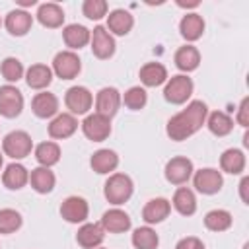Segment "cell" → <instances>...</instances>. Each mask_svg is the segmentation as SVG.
Masks as SVG:
<instances>
[{"instance_id": "obj_1", "label": "cell", "mask_w": 249, "mask_h": 249, "mask_svg": "<svg viewBox=\"0 0 249 249\" xmlns=\"http://www.w3.org/2000/svg\"><path fill=\"white\" fill-rule=\"evenodd\" d=\"M206 115H208V107L204 101L195 99L191 101L183 111H179L175 117H171L167 121V136L175 142L187 140L189 136H193L204 123H206Z\"/></svg>"}, {"instance_id": "obj_2", "label": "cell", "mask_w": 249, "mask_h": 249, "mask_svg": "<svg viewBox=\"0 0 249 249\" xmlns=\"http://www.w3.org/2000/svg\"><path fill=\"white\" fill-rule=\"evenodd\" d=\"M132 191H134L132 179L124 173L109 175V179L105 181V187H103V195L111 204H124L132 196Z\"/></svg>"}, {"instance_id": "obj_3", "label": "cell", "mask_w": 249, "mask_h": 249, "mask_svg": "<svg viewBox=\"0 0 249 249\" xmlns=\"http://www.w3.org/2000/svg\"><path fill=\"white\" fill-rule=\"evenodd\" d=\"M31 148H33V142L25 130H12L2 140V150L12 160H23L25 156L31 154Z\"/></svg>"}, {"instance_id": "obj_4", "label": "cell", "mask_w": 249, "mask_h": 249, "mask_svg": "<svg viewBox=\"0 0 249 249\" xmlns=\"http://www.w3.org/2000/svg\"><path fill=\"white\" fill-rule=\"evenodd\" d=\"M193 93V80L185 74H177L171 76L163 88V97L165 101L173 103V105H181L185 103Z\"/></svg>"}, {"instance_id": "obj_5", "label": "cell", "mask_w": 249, "mask_h": 249, "mask_svg": "<svg viewBox=\"0 0 249 249\" xmlns=\"http://www.w3.org/2000/svg\"><path fill=\"white\" fill-rule=\"evenodd\" d=\"M82 62L74 51H60L53 58V72L62 80H72L80 74Z\"/></svg>"}, {"instance_id": "obj_6", "label": "cell", "mask_w": 249, "mask_h": 249, "mask_svg": "<svg viewBox=\"0 0 249 249\" xmlns=\"http://www.w3.org/2000/svg\"><path fill=\"white\" fill-rule=\"evenodd\" d=\"M82 132L91 142H103L111 134V119H107V117H103L99 113H91V115H88L84 119Z\"/></svg>"}, {"instance_id": "obj_7", "label": "cell", "mask_w": 249, "mask_h": 249, "mask_svg": "<svg viewBox=\"0 0 249 249\" xmlns=\"http://www.w3.org/2000/svg\"><path fill=\"white\" fill-rule=\"evenodd\" d=\"M23 109V95L16 86H2L0 88V115L6 119H14Z\"/></svg>"}, {"instance_id": "obj_8", "label": "cell", "mask_w": 249, "mask_h": 249, "mask_svg": "<svg viewBox=\"0 0 249 249\" xmlns=\"http://www.w3.org/2000/svg\"><path fill=\"white\" fill-rule=\"evenodd\" d=\"M64 103L70 109V113H74V115H86L91 109L93 97H91V93H89L88 88H84V86H72L66 91V95H64Z\"/></svg>"}, {"instance_id": "obj_9", "label": "cell", "mask_w": 249, "mask_h": 249, "mask_svg": "<svg viewBox=\"0 0 249 249\" xmlns=\"http://www.w3.org/2000/svg\"><path fill=\"white\" fill-rule=\"evenodd\" d=\"M89 43H91L93 54H95L97 58H101V60L113 56V53H115V39H113V35L107 31V27H103V25L93 27V31H91V35H89Z\"/></svg>"}, {"instance_id": "obj_10", "label": "cell", "mask_w": 249, "mask_h": 249, "mask_svg": "<svg viewBox=\"0 0 249 249\" xmlns=\"http://www.w3.org/2000/svg\"><path fill=\"white\" fill-rule=\"evenodd\" d=\"M191 175H193V161L189 158L177 156L165 163V179L171 185H183L191 179Z\"/></svg>"}, {"instance_id": "obj_11", "label": "cell", "mask_w": 249, "mask_h": 249, "mask_svg": "<svg viewBox=\"0 0 249 249\" xmlns=\"http://www.w3.org/2000/svg\"><path fill=\"white\" fill-rule=\"evenodd\" d=\"M193 183L196 187L198 193L202 195H214L222 189L224 185V179H222V173L218 169H212V167H204V169H198L193 177Z\"/></svg>"}, {"instance_id": "obj_12", "label": "cell", "mask_w": 249, "mask_h": 249, "mask_svg": "<svg viewBox=\"0 0 249 249\" xmlns=\"http://www.w3.org/2000/svg\"><path fill=\"white\" fill-rule=\"evenodd\" d=\"M88 214H89V206L82 196H68L60 204V216L70 224L86 222Z\"/></svg>"}, {"instance_id": "obj_13", "label": "cell", "mask_w": 249, "mask_h": 249, "mask_svg": "<svg viewBox=\"0 0 249 249\" xmlns=\"http://www.w3.org/2000/svg\"><path fill=\"white\" fill-rule=\"evenodd\" d=\"M119 105H121V93L115 89V88H101L97 91V97H95V113L111 119L117 111H119Z\"/></svg>"}, {"instance_id": "obj_14", "label": "cell", "mask_w": 249, "mask_h": 249, "mask_svg": "<svg viewBox=\"0 0 249 249\" xmlns=\"http://www.w3.org/2000/svg\"><path fill=\"white\" fill-rule=\"evenodd\" d=\"M169 212H171V202L163 196H158L146 202V206L142 208V218L146 224H160L169 216Z\"/></svg>"}, {"instance_id": "obj_15", "label": "cell", "mask_w": 249, "mask_h": 249, "mask_svg": "<svg viewBox=\"0 0 249 249\" xmlns=\"http://www.w3.org/2000/svg\"><path fill=\"white\" fill-rule=\"evenodd\" d=\"M78 128V121L74 119V115L70 113H60L56 115L51 124H49V136L51 138H56V140H64L68 136H72Z\"/></svg>"}, {"instance_id": "obj_16", "label": "cell", "mask_w": 249, "mask_h": 249, "mask_svg": "<svg viewBox=\"0 0 249 249\" xmlns=\"http://www.w3.org/2000/svg\"><path fill=\"white\" fill-rule=\"evenodd\" d=\"M101 228L109 233H123L130 228V216L121 208H111L101 216Z\"/></svg>"}, {"instance_id": "obj_17", "label": "cell", "mask_w": 249, "mask_h": 249, "mask_svg": "<svg viewBox=\"0 0 249 249\" xmlns=\"http://www.w3.org/2000/svg\"><path fill=\"white\" fill-rule=\"evenodd\" d=\"M6 29L10 31V35H16V37H21L25 35L31 25H33V18L27 10H12L8 16H6V21H4Z\"/></svg>"}, {"instance_id": "obj_18", "label": "cell", "mask_w": 249, "mask_h": 249, "mask_svg": "<svg viewBox=\"0 0 249 249\" xmlns=\"http://www.w3.org/2000/svg\"><path fill=\"white\" fill-rule=\"evenodd\" d=\"M103 237L105 230L101 228V224H84L76 233V241L84 249H97L103 243Z\"/></svg>"}, {"instance_id": "obj_19", "label": "cell", "mask_w": 249, "mask_h": 249, "mask_svg": "<svg viewBox=\"0 0 249 249\" xmlns=\"http://www.w3.org/2000/svg\"><path fill=\"white\" fill-rule=\"evenodd\" d=\"M31 109L33 113L39 117V119H49V117H54L56 111H58V99L54 93L51 91H41L33 97L31 101Z\"/></svg>"}, {"instance_id": "obj_20", "label": "cell", "mask_w": 249, "mask_h": 249, "mask_svg": "<svg viewBox=\"0 0 249 249\" xmlns=\"http://www.w3.org/2000/svg\"><path fill=\"white\" fill-rule=\"evenodd\" d=\"M89 165H91V169H93L95 173L105 175V173H111V171L117 169V165H119V156H117L113 150H109V148H101V150H97V152L91 156Z\"/></svg>"}, {"instance_id": "obj_21", "label": "cell", "mask_w": 249, "mask_h": 249, "mask_svg": "<svg viewBox=\"0 0 249 249\" xmlns=\"http://www.w3.org/2000/svg\"><path fill=\"white\" fill-rule=\"evenodd\" d=\"M37 19L45 27H51V29L60 27L64 21V10L54 2H45L37 10Z\"/></svg>"}, {"instance_id": "obj_22", "label": "cell", "mask_w": 249, "mask_h": 249, "mask_svg": "<svg viewBox=\"0 0 249 249\" xmlns=\"http://www.w3.org/2000/svg\"><path fill=\"white\" fill-rule=\"evenodd\" d=\"M29 181V171L21 165V163H10L4 173H2V183L6 189H12V191H18L21 187H25Z\"/></svg>"}, {"instance_id": "obj_23", "label": "cell", "mask_w": 249, "mask_h": 249, "mask_svg": "<svg viewBox=\"0 0 249 249\" xmlns=\"http://www.w3.org/2000/svg\"><path fill=\"white\" fill-rule=\"evenodd\" d=\"M29 183H31V187H33L37 193L47 195V193H51V191L54 189L56 177H54V173H53L49 167L39 165V167L31 169V173H29Z\"/></svg>"}, {"instance_id": "obj_24", "label": "cell", "mask_w": 249, "mask_h": 249, "mask_svg": "<svg viewBox=\"0 0 249 249\" xmlns=\"http://www.w3.org/2000/svg\"><path fill=\"white\" fill-rule=\"evenodd\" d=\"M89 35H91V31L80 23H70L62 29V39H64L66 47H70V49L86 47L89 43Z\"/></svg>"}, {"instance_id": "obj_25", "label": "cell", "mask_w": 249, "mask_h": 249, "mask_svg": "<svg viewBox=\"0 0 249 249\" xmlns=\"http://www.w3.org/2000/svg\"><path fill=\"white\" fill-rule=\"evenodd\" d=\"M173 60H175V66H177L179 70H183V72H193V70L198 68V64H200V53H198L196 47L185 45V47H179V49H177Z\"/></svg>"}, {"instance_id": "obj_26", "label": "cell", "mask_w": 249, "mask_h": 249, "mask_svg": "<svg viewBox=\"0 0 249 249\" xmlns=\"http://www.w3.org/2000/svg\"><path fill=\"white\" fill-rule=\"evenodd\" d=\"M140 82L148 88H158L163 82H167V70L160 62H146L140 68Z\"/></svg>"}, {"instance_id": "obj_27", "label": "cell", "mask_w": 249, "mask_h": 249, "mask_svg": "<svg viewBox=\"0 0 249 249\" xmlns=\"http://www.w3.org/2000/svg\"><path fill=\"white\" fill-rule=\"evenodd\" d=\"M134 25V18L126 10H113L107 16V29L115 35H126Z\"/></svg>"}, {"instance_id": "obj_28", "label": "cell", "mask_w": 249, "mask_h": 249, "mask_svg": "<svg viewBox=\"0 0 249 249\" xmlns=\"http://www.w3.org/2000/svg\"><path fill=\"white\" fill-rule=\"evenodd\" d=\"M179 31L183 35V39L187 41H196L202 37L204 33V19L198 14H187L183 16V19L179 21Z\"/></svg>"}, {"instance_id": "obj_29", "label": "cell", "mask_w": 249, "mask_h": 249, "mask_svg": "<svg viewBox=\"0 0 249 249\" xmlns=\"http://www.w3.org/2000/svg\"><path fill=\"white\" fill-rule=\"evenodd\" d=\"M53 80V70L47 66V64H33L27 68L25 72V82L29 88L33 89H43L51 84Z\"/></svg>"}, {"instance_id": "obj_30", "label": "cell", "mask_w": 249, "mask_h": 249, "mask_svg": "<svg viewBox=\"0 0 249 249\" xmlns=\"http://www.w3.org/2000/svg\"><path fill=\"white\" fill-rule=\"evenodd\" d=\"M220 167L226 173L239 175L245 169V154L237 148H230L220 156Z\"/></svg>"}, {"instance_id": "obj_31", "label": "cell", "mask_w": 249, "mask_h": 249, "mask_svg": "<svg viewBox=\"0 0 249 249\" xmlns=\"http://www.w3.org/2000/svg\"><path fill=\"white\" fill-rule=\"evenodd\" d=\"M173 208L181 214V216H193L196 210V198L195 193L187 187H179L173 195Z\"/></svg>"}, {"instance_id": "obj_32", "label": "cell", "mask_w": 249, "mask_h": 249, "mask_svg": "<svg viewBox=\"0 0 249 249\" xmlns=\"http://www.w3.org/2000/svg\"><path fill=\"white\" fill-rule=\"evenodd\" d=\"M206 124H208V130L216 136H228L233 128V121L228 113L224 111H214L210 113V117L206 119Z\"/></svg>"}, {"instance_id": "obj_33", "label": "cell", "mask_w": 249, "mask_h": 249, "mask_svg": "<svg viewBox=\"0 0 249 249\" xmlns=\"http://www.w3.org/2000/svg\"><path fill=\"white\" fill-rule=\"evenodd\" d=\"M35 160L43 167H51L60 160V146L56 142H41L35 148Z\"/></svg>"}, {"instance_id": "obj_34", "label": "cell", "mask_w": 249, "mask_h": 249, "mask_svg": "<svg viewBox=\"0 0 249 249\" xmlns=\"http://www.w3.org/2000/svg\"><path fill=\"white\" fill-rule=\"evenodd\" d=\"M204 226L210 231H226L231 226V214L228 210H222V208L210 210L204 216Z\"/></svg>"}, {"instance_id": "obj_35", "label": "cell", "mask_w": 249, "mask_h": 249, "mask_svg": "<svg viewBox=\"0 0 249 249\" xmlns=\"http://www.w3.org/2000/svg\"><path fill=\"white\" fill-rule=\"evenodd\" d=\"M158 243H160V237L150 226L136 228L132 233V245L136 249H156Z\"/></svg>"}, {"instance_id": "obj_36", "label": "cell", "mask_w": 249, "mask_h": 249, "mask_svg": "<svg viewBox=\"0 0 249 249\" xmlns=\"http://www.w3.org/2000/svg\"><path fill=\"white\" fill-rule=\"evenodd\" d=\"M121 101H123L128 109H132V111H140V109L146 105L148 95H146V89H144V88H140V86H132V88H128V89L124 91V95H123Z\"/></svg>"}, {"instance_id": "obj_37", "label": "cell", "mask_w": 249, "mask_h": 249, "mask_svg": "<svg viewBox=\"0 0 249 249\" xmlns=\"http://www.w3.org/2000/svg\"><path fill=\"white\" fill-rule=\"evenodd\" d=\"M21 226V214L14 208L0 210V233H14Z\"/></svg>"}, {"instance_id": "obj_38", "label": "cell", "mask_w": 249, "mask_h": 249, "mask_svg": "<svg viewBox=\"0 0 249 249\" xmlns=\"http://www.w3.org/2000/svg\"><path fill=\"white\" fill-rule=\"evenodd\" d=\"M0 72H2L4 80H8V82H18V80L23 76V64H21L18 58L8 56V58L2 60Z\"/></svg>"}, {"instance_id": "obj_39", "label": "cell", "mask_w": 249, "mask_h": 249, "mask_svg": "<svg viewBox=\"0 0 249 249\" xmlns=\"http://www.w3.org/2000/svg\"><path fill=\"white\" fill-rule=\"evenodd\" d=\"M82 12L89 19H101L107 14V2L105 0H86L82 4Z\"/></svg>"}, {"instance_id": "obj_40", "label": "cell", "mask_w": 249, "mask_h": 249, "mask_svg": "<svg viewBox=\"0 0 249 249\" xmlns=\"http://www.w3.org/2000/svg\"><path fill=\"white\" fill-rule=\"evenodd\" d=\"M175 249H204V243H202L198 237L189 235V237L179 239V241H177V245H175Z\"/></svg>"}, {"instance_id": "obj_41", "label": "cell", "mask_w": 249, "mask_h": 249, "mask_svg": "<svg viewBox=\"0 0 249 249\" xmlns=\"http://www.w3.org/2000/svg\"><path fill=\"white\" fill-rule=\"evenodd\" d=\"M249 99L247 97H243L241 99V103H239V111H237V123L241 124V126H245L247 128V124H249Z\"/></svg>"}, {"instance_id": "obj_42", "label": "cell", "mask_w": 249, "mask_h": 249, "mask_svg": "<svg viewBox=\"0 0 249 249\" xmlns=\"http://www.w3.org/2000/svg\"><path fill=\"white\" fill-rule=\"evenodd\" d=\"M247 187H249V177H243L241 183H239V195H241V200L245 204H249V196H247Z\"/></svg>"}, {"instance_id": "obj_43", "label": "cell", "mask_w": 249, "mask_h": 249, "mask_svg": "<svg viewBox=\"0 0 249 249\" xmlns=\"http://www.w3.org/2000/svg\"><path fill=\"white\" fill-rule=\"evenodd\" d=\"M177 4L181 8H195V6H198V0H193V2H181V0H177Z\"/></svg>"}, {"instance_id": "obj_44", "label": "cell", "mask_w": 249, "mask_h": 249, "mask_svg": "<svg viewBox=\"0 0 249 249\" xmlns=\"http://www.w3.org/2000/svg\"><path fill=\"white\" fill-rule=\"evenodd\" d=\"M18 4H19V6H33V4H35V0H19Z\"/></svg>"}, {"instance_id": "obj_45", "label": "cell", "mask_w": 249, "mask_h": 249, "mask_svg": "<svg viewBox=\"0 0 249 249\" xmlns=\"http://www.w3.org/2000/svg\"><path fill=\"white\" fill-rule=\"evenodd\" d=\"M0 169H2V154H0Z\"/></svg>"}, {"instance_id": "obj_46", "label": "cell", "mask_w": 249, "mask_h": 249, "mask_svg": "<svg viewBox=\"0 0 249 249\" xmlns=\"http://www.w3.org/2000/svg\"><path fill=\"white\" fill-rule=\"evenodd\" d=\"M0 25H2V19H0Z\"/></svg>"}, {"instance_id": "obj_47", "label": "cell", "mask_w": 249, "mask_h": 249, "mask_svg": "<svg viewBox=\"0 0 249 249\" xmlns=\"http://www.w3.org/2000/svg\"><path fill=\"white\" fill-rule=\"evenodd\" d=\"M97 249H103V247H97Z\"/></svg>"}]
</instances>
